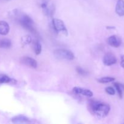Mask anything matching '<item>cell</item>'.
<instances>
[{
  "mask_svg": "<svg viewBox=\"0 0 124 124\" xmlns=\"http://www.w3.org/2000/svg\"><path fill=\"white\" fill-rule=\"evenodd\" d=\"M89 106L92 113L99 118L106 117L110 111V107L108 104L98 101H90Z\"/></svg>",
  "mask_w": 124,
  "mask_h": 124,
  "instance_id": "6da1fadb",
  "label": "cell"
},
{
  "mask_svg": "<svg viewBox=\"0 0 124 124\" xmlns=\"http://www.w3.org/2000/svg\"><path fill=\"white\" fill-rule=\"evenodd\" d=\"M13 18L16 19V20L19 22L20 25L23 28H24L27 30L31 32V33L33 34L35 36H38V33L37 31L36 30L33 25V21L32 20V19L29 16L25 14L20 15L17 12L16 15L15 14Z\"/></svg>",
  "mask_w": 124,
  "mask_h": 124,
  "instance_id": "7a4b0ae2",
  "label": "cell"
},
{
  "mask_svg": "<svg viewBox=\"0 0 124 124\" xmlns=\"http://www.w3.org/2000/svg\"><path fill=\"white\" fill-rule=\"evenodd\" d=\"M53 54L59 59H66V60L71 61L73 60L75 58V55L73 53L69 50L64 49V48H59L56 49L53 52Z\"/></svg>",
  "mask_w": 124,
  "mask_h": 124,
  "instance_id": "3957f363",
  "label": "cell"
},
{
  "mask_svg": "<svg viewBox=\"0 0 124 124\" xmlns=\"http://www.w3.org/2000/svg\"><path fill=\"white\" fill-rule=\"evenodd\" d=\"M41 7L45 15L49 17L53 16L55 12V7L53 4L50 2V0H42Z\"/></svg>",
  "mask_w": 124,
  "mask_h": 124,
  "instance_id": "277c9868",
  "label": "cell"
},
{
  "mask_svg": "<svg viewBox=\"0 0 124 124\" xmlns=\"http://www.w3.org/2000/svg\"><path fill=\"white\" fill-rule=\"evenodd\" d=\"M52 26L56 33H62L65 35H68V31L65 24L62 20L56 18L52 19Z\"/></svg>",
  "mask_w": 124,
  "mask_h": 124,
  "instance_id": "5b68a950",
  "label": "cell"
},
{
  "mask_svg": "<svg viewBox=\"0 0 124 124\" xmlns=\"http://www.w3.org/2000/svg\"><path fill=\"white\" fill-rule=\"evenodd\" d=\"M103 62L107 66H111L117 62L116 56L111 53H107L104 55L103 58Z\"/></svg>",
  "mask_w": 124,
  "mask_h": 124,
  "instance_id": "8992f818",
  "label": "cell"
},
{
  "mask_svg": "<svg viewBox=\"0 0 124 124\" xmlns=\"http://www.w3.org/2000/svg\"><path fill=\"white\" fill-rule=\"evenodd\" d=\"M21 62L22 64L27 65L32 69H36L38 67V63L33 58H31L30 57L24 56L21 59Z\"/></svg>",
  "mask_w": 124,
  "mask_h": 124,
  "instance_id": "52a82bcc",
  "label": "cell"
},
{
  "mask_svg": "<svg viewBox=\"0 0 124 124\" xmlns=\"http://www.w3.org/2000/svg\"><path fill=\"white\" fill-rule=\"evenodd\" d=\"M107 43L113 47H119L122 44V39L117 35H112L107 39Z\"/></svg>",
  "mask_w": 124,
  "mask_h": 124,
  "instance_id": "ba28073f",
  "label": "cell"
},
{
  "mask_svg": "<svg viewBox=\"0 0 124 124\" xmlns=\"http://www.w3.org/2000/svg\"><path fill=\"white\" fill-rule=\"evenodd\" d=\"M73 91L75 92L76 94H82V95L84 96H87L88 98H91L93 96V93L91 90L88 89H86V88H80V87H74Z\"/></svg>",
  "mask_w": 124,
  "mask_h": 124,
  "instance_id": "9c48e42d",
  "label": "cell"
},
{
  "mask_svg": "<svg viewBox=\"0 0 124 124\" xmlns=\"http://www.w3.org/2000/svg\"><path fill=\"white\" fill-rule=\"evenodd\" d=\"M12 122L13 124H27L30 123V120L24 115H18L12 119Z\"/></svg>",
  "mask_w": 124,
  "mask_h": 124,
  "instance_id": "30bf717a",
  "label": "cell"
},
{
  "mask_svg": "<svg viewBox=\"0 0 124 124\" xmlns=\"http://www.w3.org/2000/svg\"><path fill=\"white\" fill-rule=\"evenodd\" d=\"M115 11L120 16H124V0H118L117 1Z\"/></svg>",
  "mask_w": 124,
  "mask_h": 124,
  "instance_id": "8fae6325",
  "label": "cell"
},
{
  "mask_svg": "<svg viewBox=\"0 0 124 124\" xmlns=\"http://www.w3.org/2000/svg\"><path fill=\"white\" fill-rule=\"evenodd\" d=\"M9 31L10 27L8 23L4 21H0V35H7Z\"/></svg>",
  "mask_w": 124,
  "mask_h": 124,
  "instance_id": "7c38bea8",
  "label": "cell"
},
{
  "mask_svg": "<svg viewBox=\"0 0 124 124\" xmlns=\"http://www.w3.org/2000/svg\"><path fill=\"white\" fill-rule=\"evenodd\" d=\"M16 80L10 78L9 76L4 74L0 73V84H15Z\"/></svg>",
  "mask_w": 124,
  "mask_h": 124,
  "instance_id": "4fadbf2b",
  "label": "cell"
},
{
  "mask_svg": "<svg viewBox=\"0 0 124 124\" xmlns=\"http://www.w3.org/2000/svg\"><path fill=\"white\" fill-rule=\"evenodd\" d=\"M33 47L34 52L36 55H38L41 53L42 51V46L38 40H35L33 42Z\"/></svg>",
  "mask_w": 124,
  "mask_h": 124,
  "instance_id": "5bb4252c",
  "label": "cell"
},
{
  "mask_svg": "<svg viewBox=\"0 0 124 124\" xmlns=\"http://www.w3.org/2000/svg\"><path fill=\"white\" fill-rule=\"evenodd\" d=\"M12 46V42L10 39L7 38L0 39V48H8Z\"/></svg>",
  "mask_w": 124,
  "mask_h": 124,
  "instance_id": "9a60e30c",
  "label": "cell"
},
{
  "mask_svg": "<svg viewBox=\"0 0 124 124\" xmlns=\"http://www.w3.org/2000/svg\"><path fill=\"white\" fill-rule=\"evenodd\" d=\"M32 41V39L31 37L29 35H25V36H23L21 38V43L23 47H24L26 45L29 44H30Z\"/></svg>",
  "mask_w": 124,
  "mask_h": 124,
  "instance_id": "2e32d148",
  "label": "cell"
},
{
  "mask_svg": "<svg viewBox=\"0 0 124 124\" xmlns=\"http://www.w3.org/2000/svg\"><path fill=\"white\" fill-rule=\"evenodd\" d=\"M115 80V78L112 77H104L101 78L100 79H98V81L100 83L102 84H107L109 83V82H113Z\"/></svg>",
  "mask_w": 124,
  "mask_h": 124,
  "instance_id": "e0dca14e",
  "label": "cell"
},
{
  "mask_svg": "<svg viewBox=\"0 0 124 124\" xmlns=\"http://www.w3.org/2000/svg\"><path fill=\"white\" fill-rule=\"evenodd\" d=\"M116 90H117V93H118L119 96L121 98H122V85L120 84L119 83H115L114 84Z\"/></svg>",
  "mask_w": 124,
  "mask_h": 124,
  "instance_id": "ac0fdd59",
  "label": "cell"
},
{
  "mask_svg": "<svg viewBox=\"0 0 124 124\" xmlns=\"http://www.w3.org/2000/svg\"><path fill=\"white\" fill-rule=\"evenodd\" d=\"M76 71L78 73L79 75H81V76H87L88 75V72L86 70H84L81 67H76Z\"/></svg>",
  "mask_w": 124,
  "mask_h": 124,
  "instance_id": "d6986e66",
  "label": "cell"
},
{
  "mask_svg": "<svg viewBox=\"0 0 124 124\" xmlns=\"http://www.w3.org/2000/svg\"><path fill=\"white\" fill-rule=\"evenodd\" d=\"M105 92L108 93L110 95H115L116 92H115V90L114 89L113 87H108L105 88Z\"/></svg>",
  "mask_w": 124,
  "mask_h": 124,
  "instance_id": "ffe728a7",
  "label": "cell"
},
{
  "mask_svg": "<svg viewBox=\"0 0 124 124\" xmlns=\"http://www.w3.org/2000/svg\"><path fill=\"white\" fill-rule=\"evenodd\" d=\"M121 66H122L123 68H124V54L121 56Z\"/></svg>",
  "mask_w": 124,
  "mask_h": 124,
  "instance_id": "44dd1931",
  "label": "cell"
},
{
  "mask_svg": "<svg viewBox=\"0 0 124 124\" xmlns=\"http://www.w3.org/2000/svg\"><path fill=\"white\" fill-rule=\"evenodd\" d=\"M6 1H10V0H6Z\"/></svg>",
  "mask_w": 124,
  "mask_h": 124,
  "instance_id": "7402d4cb",
  "label": "cell"
}]
</instances>
